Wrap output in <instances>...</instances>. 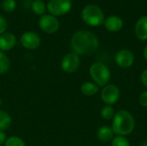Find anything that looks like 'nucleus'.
<instances>
[{"label": "nucleus", "instance_id": "obj_1", "mask_svg": "<svg viewBox=\"0 0 147 146\" xmlns=\"http://www.w3.org/2000/svg\"><path fill=\"white\" fill-rule=\"evenodd\" d=\"M73 52L78 55H90L96 52L99 46L97 36L88 30L76 32L71 40Z\"/></svg>", "mask_w": 147, "mask_h": 146}, {"label": "nucleus", "instance_id": "obj_2", "mask_svg": "<svg viewBox=\"0 0 147 146\" xmlns=\"http://www.w3.org/2000/svg\"><path fill=\"white\" fill-rule=\"evenodd\" d=\"M112 129L118 136H127L132 133L135 128V120L134 116L127 110H120L115 113L113 122Z\"/></svg>", "mask_w": 147, "mask_h": 146}, {"label": "nucleus", "instance_id": "obj_3", "mask_svg": "<svg viewBox=\"0 0 147 146\" xmlns=\"http://www.w3.org/2000/svg\"><path fill=\"white\" fill-rule=\"evenodd\" d=\"M90 75L93 82L98 87L106 86L111 78V71L109 68L102 62H96L91 65L90 68Z\"/></svg>", "mask_w": 147, "mask_h": 146}, {"label": "nucleus", "instance_id": "obj_4", "mask_svg": "<svg viewBox=\"0 0 147 146\" xmlns=\"http://www.w3.org/2000/svg\"><path fill=\"white\" fill-rule=\"evenodd\" d=\"M83 21L92 27H97L104 22V14L100 7L95 4L86 5L81 13Z\"/></svg>", "mask_w": 147, "mask_h": 146}, {"label": "nucleus", "instance_id": "obj_5", "mask_svg": "<svg viewBox=\"0 0 147 146\" xmlns=\"http://www.w3.org/2000/svg\"><path fill=\"white\" fill-rule=\"evenodd\" d=\"M121 96L120 89L115 84H107L101 92V98L106 105L115 104Z\"/></svg>", "mask_w": 147, "mask_h": 146}, {"label": "nucleus", "instance_id": "obj_6", "mask_svg": "<svg viewBox=\"0 0 147 146\" xmlns=\"http://www.w3.org/2000/svg\"><path fill=\"white\" fill-rule=\"evenodd\" d=\"M71 9V0H50L47 9L52 15H62L68 13Z\"/></svg>", "mask_w": 147, "mask_h": 146}, {"label": "nucleus", "instance_id": "obj_7", "mask_svg": "<svg viewBox=\"0 0 147 146\" xmlns=\"http://www.w3.org/2000/svg\"><path fill=\"white\" fill-rule=\"evenodd\" d=\"M80 66V58L75 52H69L61 61V68L66 73H74L76 72Z\"/></svg>", "mask_w": 147, "mask_h": 146}, {"label": "nucleus", "instance_id": "obj_8", "mask_svg": "<svg viewBox=\"0 0 147 146\" xmlns=\"http://www.w3.org/2000/svg\"><path fill=\"white\" fill-rule=\"evenodd\" d=\"M39 27L47 34H53L59 28V20L52 15H44L39 20Z\"/></svg>", "mask_w": 147, "mask_h": 146}, {"label": "nucleus", "instance_id": "obj_9", "mask_svg": "<svg viewBox=\"0 0 147 146\" xmlns=\"http://www.w3.org/2000/svg\"><path fill=\"white\" fill-rule=\"evenodd\" d=\"M21 43L23 47L28 50H34L40 46V38L38 34L32 31H28L22 35Z\"/></svg>", "mask_w": 147, "mask_h": 146}, {"label": "nucleus", "instance_id": "obj_10", "mask_svg": "<svg viewBox=\"0 0 147 146\" xmlns=\"http://www.w3.org/2000/svg\"><path fill=\"white\" fill-rule=\"evenodd\" d=\"M134 53L127 49L120 50L115 55V62L121 68H128L132 66L134 63Z\"/></svg>", "mask_w": 147, "mask_h": 146}, {"label": "nucleus", "instance_id": "obj_11", "mask_svg": "<svg viewBox=\"0 0 147 146\" xmlns=\"http://www.w3.org/2000/svg\"><path fill=\"white\" fill-rule=\"evenodd\" d=\"M16 42V36L11 33H3L0 35V50L9 51L11 50Z\"/></svg>", "mask_w": 147, "mask_h": 146}, {"label": "nucleus", "instance_id": "obj_12", "mask_svg": "<svg viewBox=\"0 0 147 146\" xmlns=\"http://www.w3.org/2000/svg\"><path fill=\"white\" fill-rule=\"evenodd\" d=\"M135 35L140 40H147V15L142 16L138 20L134 28Z\"/></svg>", "mask_w": 147, "mask_h": 146}, {"label": "nucleus", "instance_id": "obj_13", "mask_svg": "<svg viewBox=\"0 0 147 146\" xmlns=\"http://www.w3.org/2000/svg\"><path fill=\"white\" fill-rule=\"evenodd\" d=\"M105 28L111 32H117L123 27L122 20L117 15H110L104 22Z\"/></svg>", "mask_w": 147, "mask_h": 146}, {"label": "nucleus", "instance_id": "obj_14", "mask_svg": "<svg viewBox=\"0 0 147 146\" xmlns=\"http://www.w3.org/2000/svg\"><path fill=\"white\" fill-rule=\"evenodd\" d=\"M114 131L112 127L108 126H103L97 130V138L100 141L109 142L114 139Z\"/></svg>", "mask_w": 147, "mask_h": 146}, {"label": "nucleus", "instance_id": "obj_15", "mask_svg": "<svg viewBox=\"0 0 147 146\" xmlns=\"http://www.w3.org/2000/svg\"><path fill=\"white\" fill-rule=\"evenodd\" d=\"M81 91L86 96H92L99 91V87L92 82H85L81 85Z\"/></svg>", "mask_w": 147, "mask_h": 146}, {"label": "nucleus", "instance_id": "obj_16", "mask_svg": "<svg viewBox=\"0 0 147 146\" xmlns=\"http://www.w3.org/2000/svg\"><path fill=\"white\" fill-rule=\"evenodd\" d=\"M12 120L10 115L4 110H0V131L8 129L11 125Z\"/></svg>", "mask_w": 147, "mask_h": 146}, {"label": "nucleus", "instance_id": "obj_17", "mask_svg": "<svg viewBox=\"0 0 147 146\" xmlns=\"http://www.w3.org/2000/svg\"><path fill=\"white\" fill-rule=\"evenodd\" d=\"M31 7H32V10L34 14L36 15H43L45 12H46V9H47V7H46V4L43 1L41 0H34L32 4H31Z\"/></svg>", "mask_w": 147, "mask_h": 146}, {"label": "nucleus", "instance_id": "obj_18", "mask_svg": "<svg viewBox=\"0 0 147 146\" xmlns=\"http://www.w3.org/2000/svg\"><path fill=\"white\" fill-rule=\"evenodd\" d=\"M115 114V108L110 105H105L101 110V116L105 120H109L114 118Z\"/></svg>", "mask_w": 147, "mask_h": 146}, {"label": "nucleus", "instance_id": "obj_19", "mask_svg": "<svg viewBox=\"0 0 147 146\" xmlns=\"http://www.w3.org/2000/svg\"><path fill=\"white\" fill-rule=\"evenodd\" d=\"M10 67V61L9 58L0 50V74H3L9 71Z\"/></svg>", "mask_w": 147, "mask_h": 146}, {"label": "nucleus", "instance_id": "obj_20", "mask_svg": "<svg viewBox=\"0 0 147 146\" xmlns=\"http://www.w3.org/2000/svg\"><path fill=\"white\" fill-rule=\"evenodd\" d=\"M4 146H26V145L21 138L16 136H11L6 139Z\"/></svg>", "mask_w": 147, "mask_h": 146}, {"label": "nucleus", "instance_id": "obj_21", "mask_svg": "<svg viewBox=\"0 0 147 146\" xmlns=\"http://www.w3.org/2000/svg\"><path fill=\"white\" fill-rule=\"evenodd\" d=\"M111 146H130V143L124 136H116L112 139Z\"/></svg>", "mask_w": 147, "mask_h": 146}, {"label": "nucleus", "instance_id": "obj_22", "mask_svg": "<svg viewBox=\"0 0 147 146\" xmlns=\"http://www.w3.org/2000/svg\"><path fill=\"white\" fill-rule=\"evenodd\" d=\"M16 3L15 0H3L2 3L3 9L6 12H12L16 9Z\"/></svg>", "mask_w": 147, "mask_h": 146}, {"label": "nucleus", "instance_id": "obj_23", "mask_svg": "<svg viewBox=\"0 0 147 146\" xmlns=\"http://www.w3.org/2000/svg\"><path fill=\"white\" fill-rule=\"evenodd\" d=\"M139 102H140V104L142 107L147 108V90L143 91V92L140 95Z\"/></svg>", "mask_w": 147, "mask_h": 146}, {"label": "nucleus", "instance_id": "obj_24", "mask_svg": "<svg viewBox=\"0 0 147 146\" xmlns=\"http://www.w3.org/2000/svg\"><path fill=\"white\" fill-rule=\"evenodd\" d=\"M7 26H8V24H7L6 19L3 15H0V35L3 34V33H5V31L7 29Z\"/></svg>", "mask_w": 147, "mask_h": 146}, {"label": "nucleus", "instance_id": "obj_25", "mask_svg": "<svg viewBox=\"0 0 147 146\" xmlns=\"http://www.w3.org/2000/svg\"><path fill=\"white\" fill-rule=\"evenodd\" d=\"M140 80L143 83V85L147 89V69L144 70L140 75Z\"/></svg>", "mask_w": 147, "mask_h": 146}, {"label": "nucleus", "instance_id": "obj_26", "mask_svg": "<svg viewBox=\"0 0 147 146\" xmlns=\"http://www.w3.org/2000/svg\"><path fill=\"white\" fill-rule=\"evenodd\" d=\"M6 139V134L3 133V131H0V145H4Z\"/></svg>", "mask_w": 147, "mask_h": 146}, {"label": "nucleus", "instance_id": "obj_27", "mask_svg": "<svg viewBox=\"0 0 147 146\" xmlns=\"http://www.w3.org/2000/svg\"><path fill=\"white\" fill-rule=\"evenodd\" d=\"M143 55H144V58H145V59H146V60L147 61V45H146V46L145 47V49H144Z\"/></svg>", "mask_w": 147, "mask_h": 146}, {"label": "nucleus", "instance_id": "obj_28", "mask_svg": "<svg viewBox=\"0 0 147 146\" xmlns=\"http://www.w3.org/2000/svg\"><path fill=\"white\" fill-rule=\"evenodd\" d=\"M140 146H147V141H144V142L140 145Z\"/></svg>", "mask_w": 147, "mask_h": 146}]
</instances>
